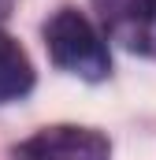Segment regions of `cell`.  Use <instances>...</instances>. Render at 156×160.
<instances>
[{
  "label": "cell",
  "mask_w": 156,
  "mask_h": 160,
  "mask_svg": "<svg viewBox=\"0 0 156 160\" xmlns=\"http://www.w3.org/2000/svg\"><path fill=\"white\" fill-rule=\"evenodd\" d=\"M45 48L60 71L78 75L85 82H104L112 71V56H108L104 38L78 8H60L45 22Z\"/></svg>",
  "instance_id": "obj_1"
},
{
  "label": "cell",
  "mask_w": 156,
  "mask_h": 160,
  "mask_svg": "<svg viewBox=\"0 0 156 160\" xmlns=\"http://www.w3.org/2000/svg\"><path fill=\"white\" fill-rule=\"evenodd\" d=\"M93 11L112 41L156 60V0H93Z\"/></svg>",
  "instance_id": "obj_2"
},
{
  "label": "cell",
  "mask_w": 156,
  "mask_h": 160,
  "mask_svg": "<svg viewBox=\"0 0 156 160\" xmlns=\"http://www.w3.org/2000/svg\"><path fill=\"white\" fill-rule=\"evenodd\" d=\"M15 160H112V145L93 127H45L15 145Z\"/></svg>",
  "instance_id": "obj_3"
},
{
  "label": "cell",
  "mask_w": 156,
  "mask_h": 160,
  "mask_svg": "<svg viewBox=\"0 0 156 160\" xmlns=\"http://www.w3.org/2000/svg\"><path fill=\"white\" fill-rule=\"evenodd\" d=\"M34 89V63L19 48V41L0 30V104L22 101Z\"/></svg>",
  "instance_id": "obj_4"
}]
</instances>
